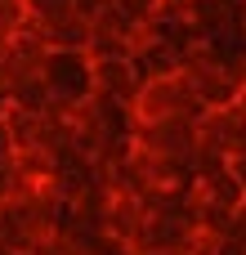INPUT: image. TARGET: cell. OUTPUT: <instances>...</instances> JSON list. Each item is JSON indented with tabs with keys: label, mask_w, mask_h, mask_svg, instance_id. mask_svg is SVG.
<instances>
[{
	"label": "cell",
	"mask_w": 246,
	"mask_h": 255,
	"mask_svg": "<svg viewBox=\"0 0 246 255\" xmlns=\"http://www.w3.org/2000/svg\"><path fill=\"white\" fill-rule=\"evenodd\" d=\"M130 108H134L139 121H170V117H184V112H193V108H202V103H197V94H193L188 72L179 67V72L143 76V85H139V94H134Z\"/></svg>",
	"instance_id": "obj_1"
},
{
	"label": "cell",
	"mask_w": 246,
	"mask_h": 255,
	"mask_svg": "<svg viewBox=\"0 0 246 255\" xmlns=\"http://www.w3.org/2000/svg\"><path fill=\"white\" fill-rule=\"evenodd\" d=\"M108 9H112V0H72V13H81L85 22H99Z\"/></svg>",
	"instance_id": "obj_3"
},
{
	"label": "cell",
	"mask_w": 246,
	"mask_h": 255,
	"mask_svg": "<svg viewBox=\"0 0 246 255\" xmlns=\"http://www.w3.org/2000/svg\"><path fill=\"white\" fill-rule=\"evenodd\" d=\"M27 22H31V4L27 0H0V40H13Z\"/></svg>",
	"instance_id": "obj_2"
}]
</instances>
